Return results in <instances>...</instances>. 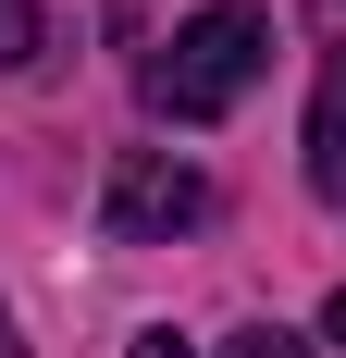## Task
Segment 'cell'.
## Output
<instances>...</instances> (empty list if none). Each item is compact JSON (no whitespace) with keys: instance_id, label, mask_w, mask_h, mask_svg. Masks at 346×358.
Here are the masks:
<instances>
[{"instance_id":"6da1fadb","label":"cell","mask_w":346,"mask_h":358,"mask_svg":"<svg viewBox=\"0 0 346 358\" xmlns=\"http://www.w3.org/2000/svg\"><path fill=\"white\" fill-rule=\"evenodd\" d=\"M260 62H272V13L210 0L198 25H173V50L148 62V111H161V124H223V111L260 87Z\"/></svg>"},{"instance_id":"7a4b0ae2","label":"cell","mask_w":346,"mask_h":358,"mask_svg":"<svg viewBox=\"0 0 346 358\" xmlns=\"http://www.w3.org/2000/svg\"><path fill=\"white\" fill-rule=\"evenodd\" d=\"M210 222V173L173 161V148H124L99 185V235L111 248H161V235H198Z\"/></svg>"},{"instance_id":"3957f363","label":"cell","mask_w":346,"mask_h":358,"mask_svg":"<svg viewBox=\"0 0 346 358\" xmlns=\"http://www.w3.org/2000/svg\"><path fill=\"white\" fill-rule=\"evenodd\" d=\"M310 185L346 210V50H321V87H310Z\"/></svg>"},{"instance_id":"277c9868","label":"cell","mask_w":346,"mask_h":358,"mask_svg":"<svg viewBox=\"0 0 346 358\" xmlns=\"http://www.w3.org/2000/svg\"><path fill=\"white\" fill-rule=\"evenodd\" d=\"M25 62H50V13L37 0H0V74H25Z\"/></svg>"},{"instance_id":"5b68a950","label":"cell","mask_w":346,"mask_h":358,"mask_svg":"<svg viewBox=\"0 0 346 358\" xmlns=\"http://www.w3.org/2000/svg\"><path fill=\"white\" fill-rule=\"evenodd\" d=\"M223 358H310V346H297L284 322H247V334H223Z\"/></svg>"},{"instance_id":"8992f818","label":"cell","mask_w":346,"mask_h":358,"mask_svg":"<svg viewBox=\"0 0 346 358\" xmlns=\"http://www.w3.org/2000/svg\"><path fill=\"white\" fill-rule=\"evenodd\" d=\"M124 358H186V346H173V334H137V346H124Z\"/></svg>"},{"instance_id":"52a82bcc","label":"cell","mask_w":346,"mask_h":358,"mask_svg":"<svg viewBox=\"0 0 346 358\" xmlns=\"http://www.w3.org/2000/svg\"><path fill=\"white\" fill-rule=\"evenodd\" d=\"M321 334H334V346H346V285H334V309H321Z\"/></svg>"},{"instance_id":"ba28073f","label":"cell","mask_w":346,"mask_h":358,"mask_svg":"<svg viewBox=\"0 0 346 358\" xmlns=\"http://www.w3.org/2000/svg\"><path fill=\"white\" fill-rule=\"evenodd\" d=\"M0 358H25V334H13V309H0Z\"/></svg>"},{"instance_id":"9c48e42d","label":"cell","mask_w":346,"mask_h":358,"mask_svg":"<svg viewBox=\"0 0 346 358\" xmlns=\"http://www.w3.org/2000/svg\"><path fill=\"white\" fill-rule=\"evenodd\" d=\"M321 13H346V0H321Z\"/></svg>"}]
</instances>
